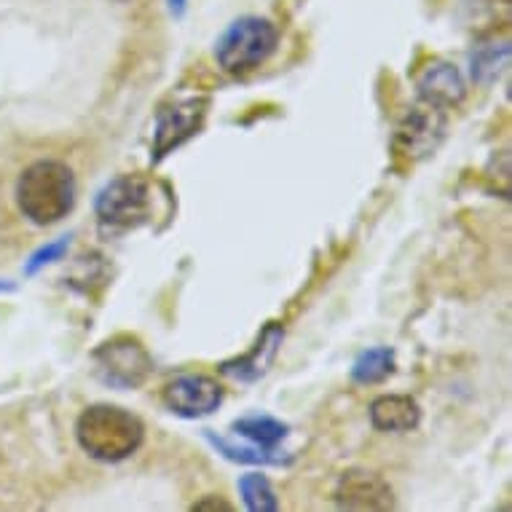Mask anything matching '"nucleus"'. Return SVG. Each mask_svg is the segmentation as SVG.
Returning a JSON list of instances; mask_svg holds the SVG:
<instances>
[{
  "label": "nucleus",
  "instance_id": "1",
  "mask_svg": "<svg viewBox=\"0 0 512 512\" xmlns=\"http://www.w3.org/2000/svg\"><path fill=\"white\" fill-rule=\"evenodd\" d=\"M76 440L94 462L118 464L140 451L145 443V424L140 416L121 405L94 403L76 421Z\"/></svg>",
  "mask_w": 512,
  "mask_h": 512
},
{
  "label": "nucleus",
  "instance_id": "2",
  "mask_svg": "<svg viewBox=\"0 0 512 512\" xmlns=\"http://www.w3.org/2000/svg\"><path fill=\"white\" fill-rule=\"evenodd\" d=\"M17 207L35 226H54L76 207V175L68 164L41 159L19 175Z\"/></svg>",
  "mask_w": 512,
  "mask_h": 512
},
{
  "label": "nucleus",
  "instance_id": "3",
  "mask_svg": "<svg viewBox=\"0 0 512 512\" xmlns=\"http://www.w3.org/2000/svg\"><path fill=\"white\" fill-rule=\"evenodd\" d=\"M279 46L277 25L266 17L234 19L215 41V62L228 76L244 78L266 65Z\"/></svg>",
  "mask_w": 512,
  "mask_h": 512
},
{
  "label": "nucleus",
  "instance_id": "4",
  "mask_svg": "<svg viewBox=\"0 0 512 512\" xmlns=\"http://www.w3.org/2000/svg\"><path fill=\"white\" fill-rule=\"evenodd\" d=\"M151 183L140 175H118L94 196V215L102 234L118 236L151 220Z\"/></svg>",
  "mask_w": 512,
  "mask_h": 512
},
{
  "label": "nucleus",
  "instance_id": "5",
  "mask_svg": "<svg viewBox=\"0 0 512 512\" xmlns=\"http://www.w3.org/2000/svg\"><path fill=\"white\" fill-rule=\"evenodd\" d=\"M92 362L102 384L121 389V392L143 387L156 368V362H153L143 341L137 336H129V333L102 341L92 352Z\"/></svg>",
  "mask_w": 512,
  "mask_h": 512
},
{
  "label": "nucleus",
  "instance_id": "6",
  "mask_svg": "<svg viewBox=\"0 0 512 512\" xmlns=\"http://www.w3.org/2000/svg\"><path fill=\"white\" fill-rule=\"evenodd\" d=\"M223 384L207 373H180L161 389V403L180 419H204L223 405Z\"/></svg>",
  "mask_w": 512,
  "mask_h": 512
},
{
  "label": "nucleus",
  "instance_id": "7",
  "mask_svg": "<svg viewBox=\"0 0 512 512\" xmlns=\"http://www.w3.org/2000/svg\"><path fill=\"white\" fill-rule=\"evenodd\" d=\"M207 108H210L207 97H191V100H180L169 108H161L156 116V129H153V161L167 159L169 153L199 135L207 118Z\"/></svg>",
  "mask_w": 512,
  "mask_h": 512
},
{
  "label": "nucleus",
  "instance_id": "8",
  "mask_svg": "<svg viewBox=\"0 0 512 512\" xmlns=\"http://www.w3.org/2000/svg\"><path fill=\"white\" fill-rule=\"evenodd\" d=\"M445 135V116L440 108L432 105H416L403 116V121L397 124L392 145H395L397 156H403L413 164V161L424 159L429 153H435Z\"/></svg>",
  "mask_w": 512,
  "mask_h": 512
},
{
  "label": "nucleus",
  "instance_id": "9",
  "mask_svg": "<svg viewBox=\"0 0 512 512\" xmlns=\"http://www.w3.org/2000/svg\"><path fill=\"white\" fill-rule=\"evenodd\" d=\"M333 499L341 510H392L395 491L387 480L368 470H346L336 483Z\"/></svg>",
  "mask_w": 512,
  "mask_h": 512
},
{
  "label": "nucleus",
  "instance_id": "10",
  "mask_svg": "<svg viewBox=\"0 0 512 512\" xmlns=\"http://www.w3.org/2000/svg\"><path fill=\"white\" fill-rule=\"evenodd\" d=\"M285 341V328L279 322H269L263 333L258 336V341L252 344V349L242 357H234V360L220 362V373L231 381H239V384H252L269 373V368L274 365L279 354V346Z\"/></svg>",
  "mask_w": 512,
  "mask_h": 512
},
{
  "label": "nucleus",
  "instance_id": "11",
  "mask_svg": "<svg viewBox=\"0 0 512 512\" xmlns=\"http://www.w3.org/2000/svg\"><path fill=\"white\" fill-rule=\"evenodd\" d=\"M416 92H419V100L424 105L451 110L462 105L467 84H464L462 70L456 65L445 62V59H432L427 68L416 76Z\"/></svg>",
  "mask_w": 512,
  "mask_h": 512
},
{
  "label": "nucleus",
  "instance_id": "12",
  "mask_svg": "<svg viewBox=\"0 0 512 512\" xmlns=\"http://www.w3.org/2000/svg\"><path fill=\"white\" fill-rule=\"evenodd\" d=\"M370 424L378 432L400 435L413 432L421 424V408L411 395H381L370 403Z\"/></svg>",
  "mask_w": 512,
  "mask_h": 512
},
{
  "label": "nucleus",
  "instance_id": "13",
  "mask_svg": "<svg viewBox=\"0 0 512 512\" xmlns=\"http://www.w3.org/2000/svg\"><path fill=\"white\" fill-rule=\"evenodd\" d=\"M231 432L236 437H242L255 448H261L266 454H274L279 448V443L290 435V427L285 421L274 419V416H266V413H252V416H242L231 424Z\"/></svg>",
  "mask_w": 512,
  "mask_h": 512
},
{
  "label": "nucleus",
  "instance_id": "14",
  "mask_svg": "<svg viewBox=\"0 0 512 512\" xmlns=\"http://www.w3.org/2000/svg\"><path fill=\"white\" fill-rule=\"evenodd\" d=\"M397 357L392 346H373V349H365V352L357 354L349 376H352L354 384L360 387H373V384H381L387 381L392 373H395Z\"/></svg>",
  "mask_w": 512,
  "mask_h": 512
},
{
  "label": "nucleus",
  "instance_id": "15",
  "mask_svg": "<svg viewBox=\"0 0 512 512\" xmlns=\"http://www.w3.org/2000/svg\"><path fill=\"white\" fill-rule=\"evenodd\" d=\"M510 62V41L480 43L470 54V76L475 84L491 86Z\"/></svg>",
  "mask_w": 512,
  "mask_h": 512
},
{
  "label": "nucleus",
  "instance_id": "16",
  "mask_svg": "<svg viewBox=\"0 0 512 512\" xmlns=\"http://www.w3.org/2000/svg\"><path fill=\"white\" fill-rule=\"evenodd\" d=\"M239 494L250 512H277L279 499L271 480L263 472H247L239 478Z\"/></svg>",
  "mask_w": 512,
  "mask_h": 512
},
{
  "label": "nucleus",
  "instance_id": "17",
  "mask_svg": "<svg viewBox=\"0 0 512 512\" xmlns=\"http://www.w3.org/2000/svg\"><path fill=\"white\" fill-rule=\"evenodd\" d=\"M210 443L218 448L220 454L228 456L231 462H242V464H282V459H277V456L266 454V451H261V448H255V445H250V448H239V445H234L231 440H226V437H215L210 432Z\"/></svg>",
  "mask_w": 512,
  "mask_h": 512
},
{
  "label": "nucleus",
  "instance_id": "18",
  "mask_svg": "<svg viewBox=\"0 0 512 512\" xmlns=\"http://www.w3.org/2000/svg\"><path fill=\"white\" fill-rule=\"evenodd\" d=\"M68 247H70V236H59L57 242H49V244H43V247H38V250L30 255V261L25 263V277H35L38 271L51 266V263L62 261V258H65V252H68Z\"/></svg>",
  "mask_w": 512,
  "mask_h": 512
},
{
  "label": "nucleus",
  "instance_id": "19",
  "mask_svg": "<svg viewBox=\"0 0 512 512\" xmlns=\"http://www.w3.org/2000/svg\"><path fill=\"white\" fill-rule=\"evenodd\" d=\"M194 512H204V510H212V512H234V504H228L226 499H220V496H204L202 502H196L191 507Z\"/></svg>",
  "mask_w": 512,
  "mask_h": 512
},
{
  "label": "nucleus",
  "instance_id": "20",
  "mask_svg": "<svg viewBox=\"0 0 512 512\" xmlns=\"http://www.w3.org/2000/svg\"><path fill=\"white\" fill-rule=\"evenodd\" d=\"M167 9L175 19L185 17V11H188V0H167Z\"/></svg>",
  "mask_w": 512,
  "mask_h": 512
},
{
  "label": "nucleus",
  "instance_id": "21",
  "mask_svg": "<svg viewBox=\"0 0 512 512\" xmlns=\"http://www.w3.org/2000/svg\"><path fill=\"white\" fill-rule=\"evenodd\" d=\"M14 290H17L14 282H9V279H0V293H14Z\"/></svg>",
  "mask_w": 512,
  "mask_h": 512
},
{
  "label": "nucleus",
  "instance_id": "22",
  "mask_svg": "<svg viewBox=\"0 0 512 512\" xmlns=\"http://www.w3.org/2000/svg\"><path fill=\"white\" fill-rule=\"evenodd\" d=\"M507 3H510V0H507Z\"/></svg>",
  "mask_w": 512,
  "mask_h": 512
}]
</instances>
